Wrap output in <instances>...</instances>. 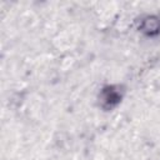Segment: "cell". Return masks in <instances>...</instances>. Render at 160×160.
Here are the masks:
<instances>
[{"label": "cell", "instance_id": "cell-1", "mask_svg": "<svg viewBox=\"0 0 160 160\" xmlns=\"http://www.w3.org/2000/svg\"><path fill=\"white\" fill-rule=\"evenodd\" d=\"M121 98L122 92L120 90V86L116 85L105 86L100 92V102L105 109H111L115 105H118Z\"/></svg>", "mask_w": 160, "mask_h": 160}, {"label": "cell", "instance_id": "cell-2", "mask_svg": "<svg viewBox=\"0 0 160 160\" xmlns=\"http://www.w3.org/2000/svg\"><path fill=\"white\" fill-rule=\"evenodd\" d=\"M159 28H160V22L155 18H148L142 22V31H145L148 34H152V32L158 31Z\"/></svg>", "mask_w": 160, "mask_h": 160}]
</instances>
